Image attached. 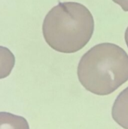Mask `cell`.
Here are the masks:
<instances>
[{
	"label": "cell",
	"mask_w": 128,
	"mask_h": 129,
	"mask_svg": "<svg viewBox=\"0 0 128 129\" xmlns=\"http://www.w3.org/2000/svg\"><path fill=\"white\" fill-rule=\"evenodd\" d=\"M94 31V20L91 11L75 2H60L46 14L42 33L47 44L54 50L72 54L82 49Z\"/></svg>",
	"instance_id": "1"
},
{
	"label": "cell",
	"mask_w": 128,
	"mask_h": 129,
	"mask_svg": "<svg viewBox=\"0 0 128 129\" xmlns=\"http://www.w3.org/2000/svg\"><path fill=\"white\" fill-rule=\"evenodd\" d=\"M77 74L88 91L100 96L110 94L128 80V54L115 44H98L81 57Z\"/></svg>",
	"instance_id": "2"
},
{
	"label": "cell",
	"mask_w": 128,
	"mask_h": 129,
	"mask_svg": "<svg viewBox=\"0 0 128 129\" xmlns=\"http://www.w3.org/2000/svg\"><path fill=\"white\" fill-rule=\"evenodd\" d=\"M112 116L118 125L128 129V87L115 99L112 109Z\"/></svg>",
	"instance_id": "3"
},
{
	"label": "cell",
	"mask_w": 128,
	"mask_h": 129,
	"mask_svg": "<svg viewBox=\"0 0 128 129\" xmlns=\"http://www.w3.org/2000/svg\"><path fill=\"white\" fill-rule=\"evenodd\" d=\"M0 129H29L27 120L20 116L0 112Z\"/></svg>",
	"instance_id": "4"
},
{
	"label": "cell",
	"mask_w": 128,
	"mask_h": 129,
	"mask_svg": "<svg viewBox=\"0 0 128 129\" xmlns=\"http://www.w3.org/2000/svg\"><path fill=\"white\" fill-rule=\"evenodd\" d=\"M15 64L14 54L6 47L0 46V79L8 77Z\"/></svg>",
	"instance_id": "5"
},
{
	"label": "cell",
	"mask_w": 128,
	"mask_h": 129,
	"mask_svg": "<svg viewBox=\"0 0 128 129\" xmlns=\"http://www.w3.org/2000/svg\"><path fill=\"white\" fill-rule=\"evenodd\" d=\"M115 3L120 5V7L124 11H128V0H112Z\"/></svg>",
	"instance_id": "6"
},
{
	"label": "cell",
	"mask_w": 128,
	"mask_h": 129,
	"mask_svg": "<svg viewBox=\"0 0 128 129\" xmlns=\"http://www.w3.org/2000/svg\"><path fill=\"white\" fill-rule=\"evenodd\" d=\"M124 39H125V42H126V44H127V46L128 48V26L125 31V34H124Z\"/></svg>",
	"instance_id": "7"
}]
</instances>
